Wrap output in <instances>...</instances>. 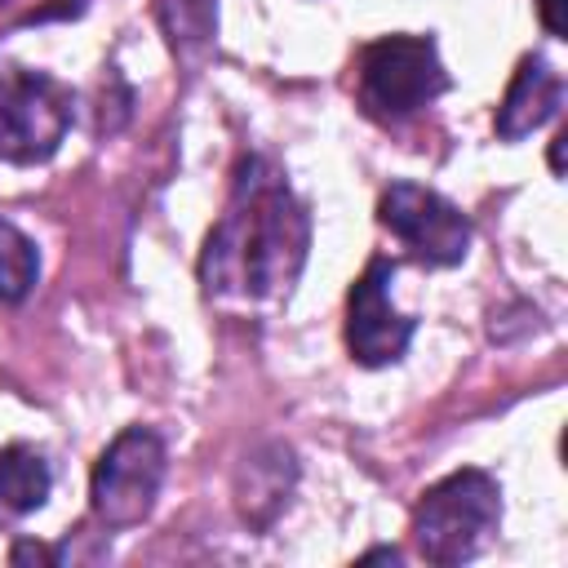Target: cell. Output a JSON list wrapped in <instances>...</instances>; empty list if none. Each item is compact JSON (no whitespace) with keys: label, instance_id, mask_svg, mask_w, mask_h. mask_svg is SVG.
I'll list each match as a JSON object with an SVG mask.
<instances>
[{"label":"cell","instance_id":"11","mask_svg":"<svg viewBox=\"0 0 568 568\" xmlns=\"http://www.w3.org/2000/svg\"><path fill=\"white\" fill-rule=\"evenodd\" d=\"M160 18H164L173 49H182L191 58V53L209 49L213 27H217V4L213 0H160Z\"/></svg>","mask_w":568,"mask_h":568},{"label":"cell","instance_id":"4","mask_svg":"<svg viewBox=\"0 0 568 568\" xmlns=\"http://www.w3.org/2000/svg\"><path fill=\"white\" fill-rule=\"evenodd\" d=\"M164 479V444L146 426H129L124 435L111 439V448L93 466V515L106 528H133L151 515L155 493Z\"/></svg>","mask_w":568,"mask_h":568},{"label":"cell","instance_id":"5","mask_svg":"<svg viewBox=\"0 0 568 568\" xmlns=\"http://www.w3.org/2000/svg\"><path fill=\"white\" fill-rule=\"evenodd\" d=\"M71 129V89L44 71L0 75V160L36 164L58 151Z\"/></svg>","mask_w":568,"mask_h":568},{"label":"cell","instance_id":"12","mask_svg":"<svg viewBox=\"0 0 568 568\" xmlns=\"http://www.w3.org/2000/svg\"><path fill=\"white\" fill-rule=\"evenodd\" d=\"M537 13L550 36H564V0H537Z\"/></svg>","mask_w":568,"mask_h":568},{"label":"cell","instance_id":"2","mask_svg":"<svg viewBox=\"0 0 568 568\" xmlns=\"http://www.w3.org/2000/svg\"><path fill=\"white\" fill-rule=\"evenodd\" d=\"M501 519V488L488 470H453L413 510V541L430 564H462L484 550Z\"/></svg>","mask_w":568,"mask_h":568},{"label":"cell","instance_id":"10","mask_svg":"<svg viewBox=\"0 0 568 568\" xmlns=\"http://www.w3.org/2000/svg\"><path fill=\"white\" fill-rule=\"evenodd\" d=\"M36 275H40L36 244L13 222H0V306L22 302L31 293Z\"/></svg>","mask_w":568,"mask_h":568},{"label":"cell","instance_id":"7","mask_svg":"<svg viewBox=\"0 0 568 568\" xmlns=\"http://www.w3.org/2000/svg\"><path fill=\"white\" fill-rule=\"evenodd\" d=\"M390 275H395V266L386 257H373L346 297V346L368 368L399 359L417 328L408 315H399L390 306Z\"/></svg>","mask_w":568,"mask_h":568},{"label":"cell","instance_id":"9","mask_svg":"<svg viewBox=\"0 0 568 568\" xmlns=\"http://www.w3.org/2000/svg\"><path fill=\"white\" fill-rule=\"evenodd\" d=\"M44 497H49V466L40 462V453L22 444L0 448V519L40 510Z\"/></svg>","mask_w":568,"mask_h":568},{"label":"cell","instance_id":"3","mask_svg":"<svg viewBox=\"0 0 568 568\" xmlns=\"http://www.w3.org/2000/svg\"><path fill=\"white\" fill-rule=\"evenodd\" d=\"M448 89L430 36H382L359 53V106L373 120H404Z\"/></svg>","mask_w":568,"mask_h":568},{"label":"cell","instance_id":"8","mask_svg":"<svg viewBox=\"0 0 568 568\" xmlns=\"http://www.w3.org/2000/svg\"><path fill=\"white\" fill-rule=\"evenodd\" d=\"M559 102H564V80L550 71V62L541 53H528L519 62V71H515L501 106H497V133L506 142H515V138L541 129L559 111Z\"/></svg>","mask_w":568,"mask_h":568},{"label":"cell","instance_id":"6","mask_svg":"<svg viewBox=\"0 0 568 568\" xmlns=\"http://www.w3.org/2000/svg\"><path fill=\"white\" fill-rule=\"evenodd\" d=\"M382 226L413 248V257H422L426 266H453L466 257L470 248V222L462 217L457 204H448L444 195H435L430 186L417 182H390L382 191L377 204Z\"/></svg>","mask_w":568,"mask_h":568},{"label":"cell","instance_id":"1","mask_svg":"<svg viewBox=\"0 0 568 568\" xmlns=\"http://www.w3.org/2000/svg\"><path fill=\"white\" fill-rule=\"evenodd\" d=\"M311 217L288 191V182L248 155L235 173L226 213L209 231L200 275L213 293L235 297H275L288 293L306 262Z\"/></svg>","mask_w":568,"mask_h":568}]
</instances>
